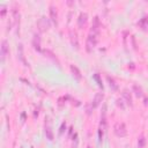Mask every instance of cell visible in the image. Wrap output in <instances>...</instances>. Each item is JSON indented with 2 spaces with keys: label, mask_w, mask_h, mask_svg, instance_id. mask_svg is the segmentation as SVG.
<instances>
[{
  "label": "cell",
  "mask_w": 148,
  "mask_h": 148,
  "mask_svg": "<svg viewBox=\"0 0 148 148\" xmlns=\"http://www.w3.org/2000/svg\"><path fill=\"white\" fill-rule=\"evenodd\" d=\"M72 43L75 45V48L79 49V43H78V38H76V35L74 34V35H72Z\"/></svg>",
  "instance_id": "4fadbf2b"
},
{
  "label": "cell",
  "mask_w": 148,
  "mask_h": 148,
  "mask_svg": "<svg viewBox=\"0 0 148 148\" xmlns=\"http://www.w3.org/2000/svg\"><path fill=\"white\" fill-rule=\"evenodd\" d=\"M51 18L54 21V23H57V13L54 12V7H51Z\"/></svg>",
  "instance_id": "7c38bea8"
},
{
  "label": "cell",
  "mask_w": 148,
  "mask_h": 148,
  "mask_svg": "<svg viewBox=\"0 0 148 148\" xmlns=\"http://www.w3.org/2000/svg\"><path fill=\"white\" fill-rule=\"evenodd\" d=\"M79 26L81 27L82 24H85L86 22H87V13H81L80 14V16H79Z\"/></svg>",
  "instance_id": "8992f818"
},
{
  "label": "cell",
  "mask_w": 148,
  "mask_h": 148,
  "mask_svg": "<svg viewBox=\"0 0 148 148\" xmlns=\"http://www.w3.org/2000/svg\"><path fill=\"white\" fill-rule=\"evenodd\" d=\"M8 52V48H7V42L6 41H2V43H1V57H2V59H4L6 54Z\"/></svg>",
  "instance_id": "5b68a950"
},
{
  "label": "cell",
  "mask_w": 148,
  "mask_h": 148,
  "mask_svg": "<svg viewBox=\"0 0 148 148\" xmlns=\"http://www.w3.org/2000/svg\"><path fill=\"white\" fill-rule=\"evenodd\" d=\"M96 43H97V35H95V34H89V36H88V38H87V51H92L93 48L96 45Z\"/></svg>",
  "instance_id": "6da1fadb"
},
{
  "label": "cell",
  "mask_w": 148,
  "mask_h": 148,
  "mask_svg": "<svg viewBox=\"0 0 148 148\" xmlns=\"http://www.w3.org/2000/svg\"><path fill=\"white\" fill-rule=\"evenodd\" d=\"M145 145V138L144 137H140V139H139V147H142Z\"/></svg>",
  "instance_id": "9a60e30c"
},
{
  "label": "cell",
  "mask_w": 148,
  "mask_h": 148,
  "mask_svg": "<svg viewBox=\"0 0 148 148\" xmlns=\"http://www.w3.org/2000/svg\"><path fill=\"white\" fill-rule=\"evenodd\" d=\"M106 79H108V81H109V85H110V87H111V89L117 90V89H118V85L116 83V81H115L112 78H110V76H108Z\"/></svg>",
  "instance_id": "ba28073f"
},
{
  "label": "cell",
  "mask_w": 148,
  "mask_h": 148,
  "mask_svg": "<svg viewBox=\"0 0 148 148\" xmlns=\"http://www.w3.org/2000/svg\"><path fill=\"white\" fill-rule=\"evenodd\" d=\"M71 70H72V72L74 73V75H75V76H76L78 79L81 78V74H80V71H79L78 68L75 67V66H71Z\"/></svg>",
  "instance_id": "9c48e42d"
},
{
  "label": "cell",
  "mask_w": 148,
  "mask_h": 148,
  "mask_svg": "<svg viewBox=\"0 0 148 148\" xmlns=\"http://www.w3.org/2000/svg\"><path fill=\"white\" fill-rule=\"evenodd\" d=\"M115 133H116L118 137H125L127 133L125 124H123V123H117V124L115 125Z\"/></svg>",
  "instance_id": "7a4b0ae2"
},
{
  "label": "cell",
  "mask_w": 148,
  "mask_h": 148,
  "mask_svg": "<svg viewBox=\"0 0 148 148\" xmlns=\"http://www.w3.org/2000/svg\"><path fill=\"white\" fill-rule=\"evenodd\" d=\"M123 97L125 98L127 104L132 105V96H131V94L127 92V90H124V93H123Z\"/></svg>",
  "instance_id": "52a82bcc"
},
{
  "label": "cell",
  "mask_w": 148,
  "mask_h": 148,
  "mask_svg": "<svg viewBox=\"0 0 148 148\" xmlns=\"http://www.w3.org/2000/svg\"><path fill=\"white\" fill-rule=\"evenodd\" d=\"M102 100H103V94H97V95L95 96L94 101H93V103H92V108H93V109L96 108L97 105L100 104L101 102H102Z\"/></svg>",
  "instance_id": "277c9868"
},
{
  "label": "cell",
  "mask_w": 148,
  "mask_h": 148,
  "mask_svg": "<svg viewBox=\"0 0 148 148\" xmlns=\"http://www.w3.org/2000/svg\"><path fill=\"white\" fill-rule=\"evenodd\" d=\"M45 133H46V137H48V139H50V140L53 139L52 131H51V128H50V127H46V128H45Z\"/></svg>",
  "instance_id": "8fae6325"
},
{
  "label": "cell",
  "mask_w": 148,
  "mask_h": 148,
  "mask_svg": "<svg viewBox=\"0 0 148 148\" xmlns=\"http://www.w3.org/2000/svg\"><path fill=\"white\" fill-rule=\"evenodd\" d=\"M37 26H38V28H39V30L41 31H45V30H48L49 29L50 22H49V20L46 18H42V19H39Z\"/></svg>",
  "instance_id": "3957f363"
},
{
  "label": "cell",
  "mask_w": 148,
  "mask_h": 148,
  "mask_svg": "<svg viewBox=\"0 0 148 148\" xmlns=\"http://www.w3.org/2000/svg\"><path fill=\"white\" fill-rule=\"evenodd\" d=\"M133 90L135 92V95H137V96H142V90H141V88L138 87L137 85L133 86Z\"/></svg>",
  "instance_id": "30bf717a"
},
{
  "label": "cell",
  "mask_w": 148,
  "mask_h": 148,
  "mask_svg": "<svg viewBox=\"0 0 148 148\" xmlns=\"http://www.w3.org/2000/svg\"><path fill=\"white\" fill-rule=\"evenodd\" d=\"M94 79H95L96 81H97V83H98V86H100L101 88H103V85H102V81H101V80H100V75H98V74H95V75H94Z\"/></svg>",
  "instance_id": "5bb4252c"
}]
</instances>
